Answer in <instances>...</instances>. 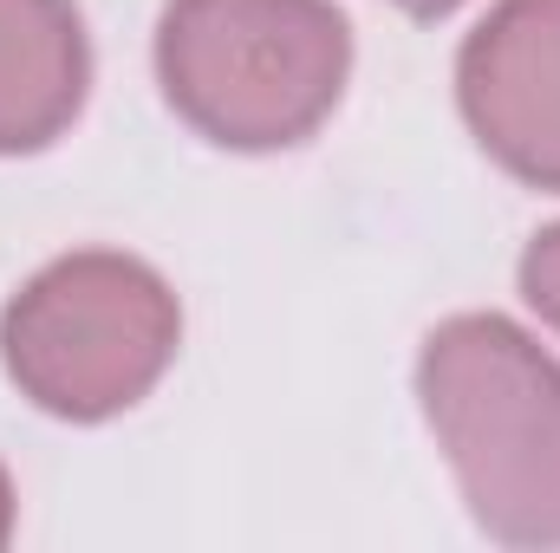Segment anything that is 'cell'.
Here are the masks:
<instances>
[{
    "instance_id": "1",
    "label": "cell",
    "mask_w": 560,
    "mask_h": 553,
    "mask_svg": "<svg viewBox=\"0 0 560 553\" xmlns=\"http://www.w3.org/2000/svg\"><path fill=\"white\" fill-rule=\"evenodd\" d=\"M423 423L502 548H560V365L502 313H456L418 352Z\"/></svg>"
},
{
    "instance_id": "2",
    "label": "cell",
    "mask_w": 560,
    "mask_h": 553,
    "mask_svg": "<svg viewBox=\"0 0 560 553\" xmlns=\"http://www.w3.org/2000/svg\"><path fill=\"white\" fill-rule=\"evenodd\" d=\"M352 72V26L332 0H163L156 85L196 138L222 150L306 143Z\"/></svg>"
},
{
    "instance_id": "3",
    "label": "cell",
    "mask_w": 560,
    "mask_h": 553,
    "mask_svg": "<svg viewBox=\"0 0 560 553\" xmlns=\"http://www.w3.org/2000/svg\"><path fill=\"white\" fill-rule=\"evenodd\" d=\"M183 345V306L138 255L79 248L46 261L0 313V365L33 411L105 423L156 391Z\"/></svg>"
},
{
    "instance_id": "4",
    "label": "cell",
    "mask_w": 560,
    "mask_h": 553,
    "mask_svg": "<svg viewBox=\"0 0 560 553\" xmlns=\"http://www.w3.org/2000/svg\"><path fill=\"white\" fill-rule=\"evenodd\" d=\"M469 138L515 183L560 196V0H495L456 52Z\"/></svg>"
},
{
    "instance_id": "5",
    "label": "cell",
    "mask_w": 560,
    "mask_h": 553,
    "mask_svg": "<svg viewBox=\"0 0 560 553\" xmlns=\"http://www.w3.org/2000/svg\"><path fill=\"white\" fill-rule=\"evenodd\" d=\"M92 92V46L72 0H0V156L72 131Z\"/></svg>"
},
{
    "instance_id": "6",
    "label": "cell",
    "mask_w": 560,
    "mask_h": 553,
    "mask_svg": "<svg viewBox=\"0 0 560 553\" xmlns=\"http://www.w3.org/2000/svg\"><path fill=\"white\" fill-rule=\"evenodd\" d=\"M515 280H522V299L541 313V326H555L560 332V222H548V228L522 248Z\"/></svg>"
},
{
    "instance_id": "7",
    "label": "cell",
    "mask_w": 560,
    "mask_h": 553,
    "mask_svg": "<svg viewBox=\"0 0 560 553\" xmlns=\"http://www.w3.org/2000/svg\"><path fill=\"white\" fill-rule=\"evenodd\" d=\"M392 7H405L411 20H443V13H456L463 0H392Z\"/></svg>"
},
{
    "instance_id": "8",
    "label": "cell",
    "mask_w": 560,
    "mask_h": 553,
    "mask_svg": "<svg viewBox=\"0 0 560 553\" xmlns=\"http://www.w3.org/2000/svg\"><path fill=\"white\" fill-rule=\"evenodd\" d=\"M13 541V482H7V469H0V548Z\"/></svg>"
}]
</instances>
